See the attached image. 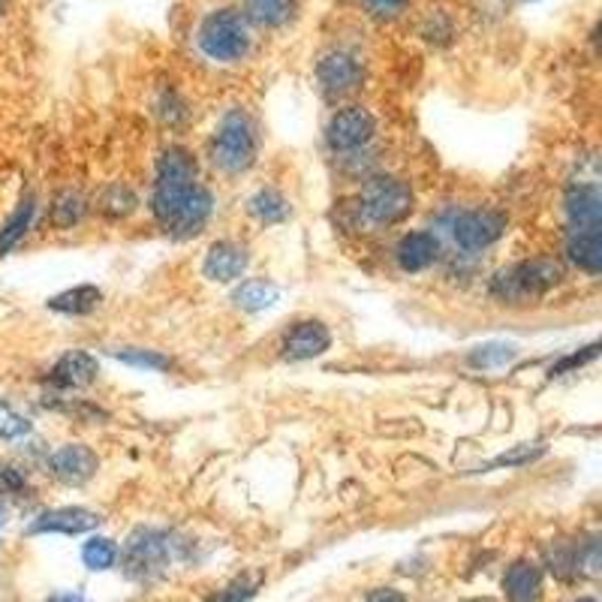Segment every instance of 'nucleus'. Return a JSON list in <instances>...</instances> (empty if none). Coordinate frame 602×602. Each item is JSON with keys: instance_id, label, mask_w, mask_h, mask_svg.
I'll return each instance as SVG.
<instances>
[{"instance_id": "nucleus-13", "label": "nucleus", "mask_w": 602, "mask_h": 602, "mask_svg": "<svg viewBox=\"0 0 602 602\" xmlns=\"http://www.w3.org/2000/svg\"><path fill=\"white\" fill-rule=\"evenodd\" d=\"M100 524V515L84 506H58L42 512L31 521L28 533H67V536H76V533H88Z\"/></svg>"}, {"instance_id": "nucleus-7", "label": "nucleus", "mask_w": 602, "mask_h": 602, "mask_svg": "<svg viewBox=\"0 0 602 602\" xmlns=\"http://www.w3.org/2000/svg\"><path fill=\"white\" fill-rule=\"evenodd\" d=\"M506 232V218L491 208H479V211H464L452 220V239L461 250L476 253V250L491 248L500 235Z\"/></svg>"}, {"instance_id": "nucleus-9", "label": "nucleus", "mask_w": 602, "mask_h": 602, "mask_svg": "<svg viewBox=\"0 0 602 602\" xmlns=\"http://www.w3.org/2000/svg\"><path fill=\"white\" fill-rule=\"evenodd\" d=\"M317 79L329 94H350L362 84L364 67L359 61V54L347 52V49H332V52L322 54L320 63H317Z\"/></svg>"}, {"instance_id": "nucleus-17", "label": "nucleus", "mask_w": 602, "mask_h": 602, "mask_svg": "<svg viewBox=\"0 0 602 602\" xmlns=\"http://www.w3.org/2000/svg\"><path fill=\"white\" fill-rule=\"evenodd\" d=\"M503 591L509 602H540L542 570L530 561H515L503 575Z\"/></svg>"}, {"instance_id": "nucleus-36", "label": "nucleus", "mask_w": 602, "mask_h": 602, "mask_svg": "<svg viewBox=\"0 0 602 602\" xmlns=\"http://www.w3.org/2000/svg\"><path fill=\"white\" fill-rule=\"evenodd\" d=\"M46 602H84V596L82 593H54Z\"/></svg>"}, {"instance_id": "nucleus-26", "label": "nucleus", "mask_w": 602, "mask_h": 602, "mask_svg": "<svg viewBox=\"0 0 602 602\" xmlns=\"http://www.w3.org/2000/svg\"><path fill=\"white\" fill-rule=\"evenodd\" d=\"M84 214V197L79 190H61L52 202V223L54 229H73Z\"/></svg>"}, {"instance_id": "nucleus-31", "label": "nucleus", "mask_w": 602, "mask_h": 602, "mask_svg": "<svg viewBox=\"0 0 602 602\" xmlns=\"http://www.w3.org/2000/svg\"><path fill=\"white\" fill-rule=\"evenodd\" d=\"M542 452H545L542 443H521V447H515L512 452H503L500 458H494L489 468H521V464H530L533 458H540Z\"/></svg>"}, {"instance_id": "nucleus-18", "label": "nucleus", "mask_w": 602, "mask_h": 602, "mask_svg": "<svg viewBox=\"0 0 602 602\" xmlns=\"http://www.w3.org/2000/svg\"><path fill=\"white\" fill-rule=\"evenodd\" d=\"M566 260L575 269L588 274H600L602 269V232L600 229H575L572 239L566 241Z\"/></svg>"}, {"instance_id": "nucleus-19", "label": "nucleus", "mask_w": 602, "mask_h": 602, "mask_svg": "<svg viewBox=\"0 0 602 602\" xmlns=\"http://www.w3.org/2000/svg\"><path fill=\"white\" fill-rule=\"evenodd\" d=\"M197 181V160L188 148H169L157 160V184H188Z\"/></svg>"}, {"instance_id": "nucleus-37", "label": "nucleus", "mask_w": 602, "mask_h": 602, "mask_svg": "<svg viewBox=\"0 0 602 602\" xmlns=\"http://www.w3.org/2000/svg\"><path fill=\"white\" fill-rule=\"evenodd\" d=\"M3 521H7V509H3V503H0V528H3Z\"/></svg>"}, {"instance_id": "nucleus-5", "label": "nucleus", "mask_w": 602, "mask_h": 602, "mask_svg": "<svg viewBox=\"0 0 602 602\" xmlns=\"http://www.w3.org/2000/svg\"><path fill=\"white\" fill-rule=\"evenodd\" d=\"M359 211H362L364 220H371L377 227L401 223L413 211V190L401 178L380 175L362 188Z\"/></svg>"}, {"instance_id": "nucleus-4", "label": "nucleus", "mask_w": 602, "mask_h": 602, "mask_svg": "<svg viewBox=\"0 0 602 602\" xmlns=\"http://www.w3.org/2000/svg\"><path fill=\"white\" fill-rule=\"evenodd\" d=\"M199 49L218 63H235L250 52V24L239 10H214L199 28Z\"/></svg>"}, {"instance_id": "nucleus-23", "label": "nucleus", "mask_w": 602, "mask_h": 602, "mask_svg": "<svg viewBox=\"0 0 602 602\" xmlns=\"http://www.w3.org/2000/svg\"><path fill=\"white\" fill-rule=\"evenodd\" d=\"M515 359H519V347L500 341L482 343V347H476V350L470 353V364L479 368V371H500V368H506V364H512Z\"/></svg>"}, {"instance_id": "nucleus-34", "label": "nucleus", "mask_w": 602, "mask_h": 602, "mask_svg": "<svg viewBox=\"0 0 602 602\" xmlns=\"http://www.w3.org/2000/svg\"><path fill=\"white\" fill-rule=\"evenodd\" d=\"M410 0H364V7L374 12L377 19H395L407 10Z\"/></svg>"}, {"instance_id": "nucleus-12", "label": "nucleus", "mask_w": 602, "mask_h": 602, "mask_svg": "<svg viewBox=\"0 0 602 602\" xmlns=\"http://www.w3.org/2000/svg\"><path fill=\"white\" fill-rule=\"evenodd\" d=\"M248 248H241L239 241H218L208 248L205 260H202V274L214 283H232L248 271Z\"/></svg>"}, {"instance_id": "nucleus-3", "label": "nucleus", "mask_w": 602, "mask_h": 602, "mask_svg": "<svg viewBox=\"0 0 602 602\" xmlns=\"http://www.w3.org/2000/svg\"><path fill=\"white\" fill-rule=\"evenodd\" d=\"M211 160L214 167L239 175L248 172L257 160V130L253 121L241 109H232L220 118L218 130H214V142H211Z\"/></svg>"}, {"instance_id": "nucleus-25", "label": "nucleus", "mask_w": 602, "mask_h": 602, "mask_svg": "<svg viewBox=\"0 0 602 602\" xmlns=\"http://www.w3.org/2000/svg\"><path fill=\"white\" fill-rule=\"evenodd\" d=\"M292 0H248V12L244 19L260 24V28H278L290 19Z\"/></svg>"}, {"instance_id": "nucleus-1", "label": "nucleus", "mask_w": 602, "mask_h": 602, "mask_svg": "<svg viewBox=\"0 0 602 602\" xmlns=\"http://www.w3.org/2000/svg\"><path fill=\"white\" fill-rule=\"evenodd\" d=\"M211 205H214V199L197 181L154 184V197H151V211H154L157 223L178 239L199 235L211 218Z\"/></svg>"}, {"instance_id": "nucleus-15", "label": "nucleus", "mask_w": 602, "mask_h": 602, "mask_svg": "<svg viewBox=\"0 0 602 602\" xmlns=\"http://www.w3.org/2000/svg\"><path fill=\"white\" fill-rule=\"evenodd\" d=\"M100 374V364L91 353L84 350H70L63 353L52 368V383L61 385V389H84L91 385Z\"/></svg>"}, {"instance_id": "nucleus-14", "label": "nucleus", "mask_w": 602, "mask_h": 602, "mask_svg": "<svg viewBox=\"0 0 602 602\" xmlns=\"http://www.w3.org/2000/svg\"><path fill=\"white\" fill-rule=\"evenodd\" d=\"M395 260L401 271L419 274L440 260V241H437L434 232H407L404 239L398 241Z\"/></svg>"}, {"instance_id": "nucleus-38", "label": "nucleus", "mask_w": 602, "mask_h": 602, "mask_svg": "<svg viewBox=\"0 0 602 602\" xmlns=\"http://www.w3.org/2000/svg\"><path fill=\"white\" fill-rule=\"evenodd\" d=\"M579 602H596V600H579Z\"/></svg>"}, {"instance_id": "nucleus-11", "label": "nucleus", "mask_w": 602, "mask_h": 602, "mask_svg": "<svg viewBox=\"0 0 602 602\" xmlns=\"http://www.w3.org/2000/svg\"><path fill=\"white\" fill-rule=\"evenodd\" d=\"M332 347V332L325 329V322L320 320H304L295 322L287 338H283V359L290 362H308V359H317L325 350Z\"/></svg>"}, {"instance_id": "nucleus-24", "label": "nucleus", "mask_w": 602, "mask_h": 602, "mask_svg": "<svg viewBox=\"0 0 602 602\" xmlns=\"http://www.w3.org/2000/svg\"><path fill=\"white\" fill-rule=\"evenodd\" d=\"M31 220H33V199L28 197V199H21L19 208L10 214V220L0 227V257H3V253H10V250L19 244L21 235H24L28 227H31Z\"/></svg>"}, {"instance_id": "nucleus-29", "label": "nucleus", "mask_w": 602, "mask_h": 602, "mask_svg": "<svg viewBox=\"0 0 602 602\" xmlns=\"http://www.w3.org/2000/svg\"><path fill=\"white\" fill-rule=\"evenodd\" d=\"M31 434V419L7 401H0V440H21Z\"/></svg>"}, {"instance_id": "nucleus-2", "label": "nucleus", "mask_w": 602, "mask_h": 602, "mask_svg": "<svg viewBox=\"0 0 602 602\" xmlns=\"http://www.w3.org/2000/svg\"><path fill=\"white\" fill-rule=\"evenodd\" d=\"M563 281V265L558 260L540 257V260L519 262L509 269L498 271V278L491 281V295L503 304H528L540 295L558 287Z\"/></svg>"}, {"instance_id": "nucleus-32", "label": "nucleus", "mask_w": 602, "mask_h": 602, "mask_svg": "<svg viewBox=\"0 0 602 602\" xmlns=\"http://www.w3.org/2000/svg\"><path fill=\"white\" fill-rule=\"evenodd\" d=\"M0 491H7V494L28 491V476L19 468H12V464H0Z\"/></svg>"}, {"instance_id": "nucleus-28", "label": "nucleus", "mask_w": 602, "mask_h": 602, "mask_svg": "<svg viewBox=\"0 0 602 602\" xmlns=\"http://www.w3.org/2000/svg\"><path fill=\"white\" fill-rule=\"evenodd\" d=\"M118 362L130 364V368H142V371H169L172 362L167 355L154 353V350H112Z\"/></svg>"}, {"instance_id": "nucleus-21", "label": "nucleus", "mask_w": 602, "mask_h": 602, "mask_svg": "<svg viewBox=\"0 0 602 602\" xmlns=\"http://www.w3.org/2000/svg\"><path fill=\"white\" fill-rule=\"evenodd\" d=\"M278 295H281V290L274 283L265 281V278H253V281H244L239 290L232 292V301L239 304L241 311L260 313L269 311L271 304L278 301Z\"/></svg>"}, {"instance_id": "nucleus-35", "label": "nucleus", "mask_w": 602, "mask_h": 602, "mask_svg": "<svg viewBox=\"0 0 602 602\" xmlns=\"http://www.w3.org/2000/svg\"><path fill=\"white\" fill-rule=\"evenodd\" d=\"M364 602H407V600L404 593L395 591V588H380V591L371 593Z\"/></svg>"}, {"instance_id": "nucleus-16", "label": "nucleus", "mask_w": 602, "mask_h": 602, "mask_svg": "<svg viewBox=\"0 0 602 602\" xmlns=\"http://www.w3.org/2000/svg\"><path fill=\"white\" fill-rule=\"evenodd\" d=\"M563 205H566V218L572 220L575 229H600L602 197L596 184H575V188H570Z\"/></svg>"}, {"instance_id": "nucleus-22", "label": "nucleus", "mask_w": 602, "mask_h": 602, "mask_svg": "<svg viewBox=\"0 0 602 602\" xmlns=\"http://www.w3.org/2000/svg\"><path fill=\"white\" fill-rule=\"evenodd\" d=\"M248 211L260 220V223H281V220H287V214H290V205H287L281 190L262 188L250 197Z\"/></svg>"}, {"instance_id": "nucleus-30", "label": "nucleus", "mask_w": 602, "mask_h": 602, "mask_svg": "<svg viewBox=\"0 0 602 602\" xmlns=\"http://www.w3.org/2000/svg\"><path fill=\"white\" fill-rule=\"evenodd\" d=\"M133 208H136V197H133V190L127 188V184H112L109 193L103 197V211L109 214V218H127Z\"/></svg>"}, {"instance_id": "nucleus-10", "label": "nucleus", "mask_w": 602, "mask_h": 602, "mask_svg": "<svg viewBox=\"0 0 602 602\" xmlns=\"http://www.w3.org/2000/svg\"><path fill=\"white\" fill-rule=\"evenodd\" d=\"M100 468V458L94 455V449L84 443H67L49 458V470L52 476L63 485H84L88 479L94 476Z\"/></svg>"}, {"instance_id": "nucleus-6", "label": "nucleus", "mask_w": 602, "mask_h": 602, "mask_svg": "<svg viewBox=\"0 0 602 602\" xmlns=\"http://www.w3.org/2000/svg\"><path fill=\"white\" fill-rule=\"evenodd\" d=\"M169 566V540L167 533L154 528H139L130 533L121 551V570L133 582L157 579Z\"/></svg>"}, {"instance_id": "nucleus-20", "label": "nucleus", "mask_w": 602, "mask_h": 602, "mask_svg": "<svg viewBox=\"0 0 602 602\" xmlns=\"http://www.w3.org/2000/svg\"><path fill=\"white\" fill-rule=\"evenodd\" d=\"M100 301H103V292L91 287V283H82V287H73V290L49 299V308L58 313H67V317H84V313L97 311Z\"/></svg>"}, {"instance_id": "nucleus-8", "label": "nucleus", "mask_w": 602, "mask_h": 602, "mask_svg": "<svg viewBox=\"0 0 602 602\" xmlns=\"http://www.w3.org/2000/svg\"><path fill=\"white\" fill-rule=\"evenodd\" d=\"M377 133L374 114L368 112L364 106H347L341 112L332 114V121L325 127V139L332 151H355L364 148Z\"/></svg>"}, {"instance_id": "nucleus-33", "label": "nucleus", "mask_w": 602, "mask_h": 602, "mask_svg": "<svg viewBox=\"0 0 602 602\" xmlns=\"http://www.w3.org/2000/svg\"><path fill=\"white\" fill-rule=\"evenodd\" d=\"M596 350H600V347H596V343H591V347H584L582 353L566 355L563 362H558V364H554V368H551V377L566 374V371H572V368H582V364H588V362H591V359H596Z\"/></svg>"}, {"instance_id": "nucleus-27", "label": "nucleus", "mask_w": 602, "mask_h": 602, "mask_svg": "<svg viewBox=\"0 0 602 602\" xmlns=\"http://www.w3.org/2000/svg\"><path fill=\"white\" fill-rule=\"evenodd\" d=\"M82 561L88 570H94V572L112 570L114 561H118V545H114L109 536H94V540L84 542Z\"/></svg>"}]
</instances>
